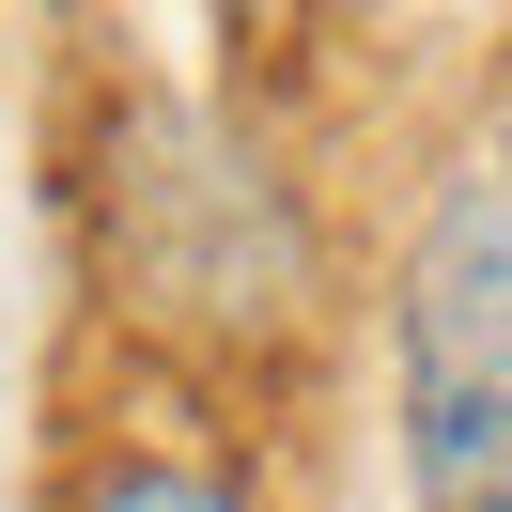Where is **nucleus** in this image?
Here are the masks:
<instances>
[{"label":"nucleus","mask_w":512,"mask_h":512,"mask_svg":"<svg viewBox=\"0 0 512 512\" xmlns=\"http://www.w3.org/2000/svg\"><path fill=\"white\" fill-rule=\"evenodd\" d=\"M63 512H264V497H249L233 466H202V450H109Z\"/></svg>","instance_id":"7ed1b4c3"},{"label":"nucleus","mask_w":512,"mask_h":512,"mask_svg":"<svg viewBox=\"0 0 512 512\" xmlns=\"http://www.w3.org/2000/svg\"><path fill=\"white\" fill-rule=\"evenodd\" d=\"M109 264H125L140 311L202 326V342H264V326H295L311 233H295V187L233 125L125 94V125H109Z\"/></svg>","instance_id":"f03ea898"},{"label":"nucleus","mask_w":512,"mask_h":512,"mask_svg":"<svg viewBox=\"0 0 512 512\" xmlns=\"http://www.w3.org/2000/svg\"><path fill=\"white\" fill-rule=\"evenodd\" d=\"M233 32H295V0H233Z\"/></svg>","instance_id":"20e7f679"},{"label":"nucleus","mask_w":512,"mask_h":512,"mask_svg":"<svg viewBox=\"0 0 512 512\" xmlns=\"http://www.w3.org/2000/svg\"><path fill=\"white\" fill-rule=\"evenodd\" d=\"M388 388H404V497L512 512V156H466L388 280Z\"/></svg>","instance_id":"f257e3e1"}]
</instances>
